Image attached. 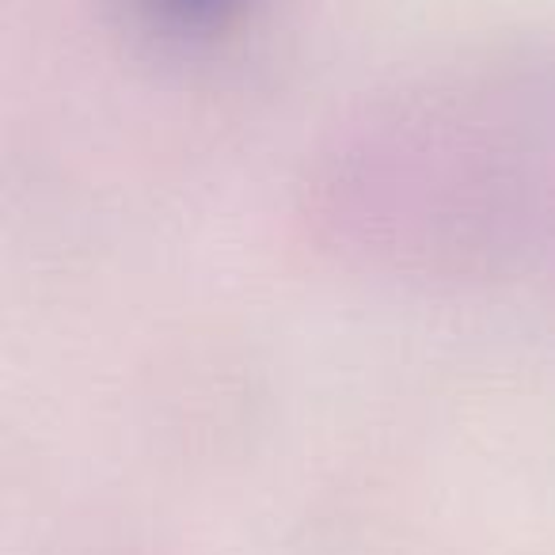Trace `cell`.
<instances>
[{
    "instance_id": "6da1fadb",
    "label": "cell",
    "mask_w": 555,
    "mask_h": 555,
    "mask_svg": "<svg viewBox=\"0 0 555 555\" xmlns=\"http://www.w3.org/2000/svg\"><path fill=\"white\" fill-rule=\"evenodd\" d=\"M244 0H138V9L145 12V24H153L156 31H176V35L217 27Z\"/></svg>"
}]
</instances>
